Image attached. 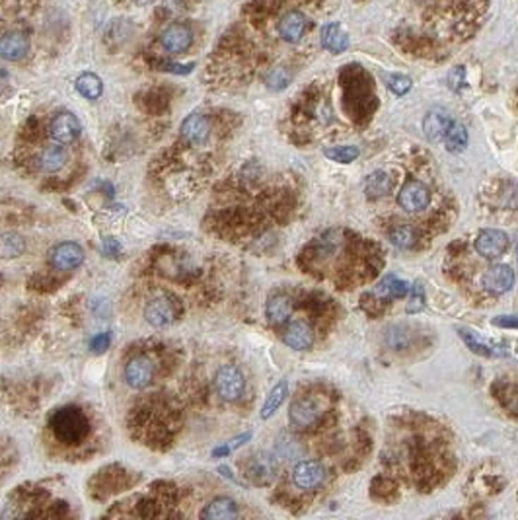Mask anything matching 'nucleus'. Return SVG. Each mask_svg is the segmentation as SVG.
<instances>
[{
  "mask_svg": "<svg viewBox=\"0 0 518 520\" xmlns=\"http://www.w3.org/2000/svg\"><path fill=\"white\" fill-rule=\"evenodd\" d=\"M302 263L314 275H325L339 289L366 283L382 265L380 248L347 230H330L308 248Z\"/></svg>",
  "mask_w": 518,
  "mask_h": 520,
  "instance_id": "1",
  "label": "nucleus"
},
{
  "mask_svg": "<svg viewBox=\"0 0 518 520\" xmlns=\"http://www.w3.org/2000/svg\"><path fill=\"white\" fill-rule=\"evenodd\" d=\"M429 429L423 427L421 431H409V439L397 440L392 448V468L405 476L417 488H433L435 483L442 481V466L448 460L445 456V447L440 433H437L429 442Z\"/></svg>",
  "mask_w": 518,
  "mask_h": 520,
  "instance_id": "2",
  "label": "nucleus"
},
{
  "mask_svg": "<svg viewBox=\"0 0 518 520\" xmlns=\"http://www.w3.org/2000/svg\"><path fill=\"white\" fill-rule=\"evenodd\" d=\"M53 437L63 445H78L88 437L90 421L80 407L66 406L57 409L49 419Z\"/></svg>",
  "mask_w": 518,
  "mask_h": 520,
  "instance_id": "3",
  "label": "nucleus"
},
{
  "mask_svg": "<svg viewBox=\"0 0 518 520\" xmlns=\"http://www.w3.org/2000/svg\"><path fill=\"white\" fill-rule=\"evenodd\" d=\"M330 407H332L330 396H316V394L300 396L292 401L291 423L299 429H312L322 423Z\"/></svg>",
  "mask_w": 518,
  "mask_h": 520,
  "instance_id": "4",
  "label": "nucleus"
},
{
  "mask_svg": "<svg viewBox=\"0 0 518 520\" xmlns=\"http://www.w3.org/2000/svg\"><path fill=\"white\" fill-rule=\"evenodd\" d=\"M430 199H433V193H430L429 186L421 179L415 178L407 179L404 187L399 189V193H397V205L404 211L411 212V214H417V212L429 209Z\"/></svg>",
  "mask_w": 518,
  "mask_h": 520,
  "instance_id": "5",
  "label": "nucleus"
},
{
  "mask_svg": "<svg viewBox=\"0 0 518 520\" xmlns=\"http://www.w3.org/2000/svg\"><path fill=\"white\" fill-rule=\"evenodd\" d=\"M327 470L318 460H302L292 470V483L304 491H314L324 485Z\"/></svg>",
  "mask_w": 518,
  "mask_h": 520,
  "instance_id": "6",
  "label": "nucleus"
},
{
  "mask_svg": "<svg viewBox=\"0 0 518 520\" xmlns=\"http://www.w3.org/2000/svg\"><path fill=\"white\" fill-rule=\"evenodd\" d=\"M215 388L219 392V396L227 401H236L240 399L246 388V380H243V374L240 373V368H236L232 365L222 366L217 370L215 376Z\"/></svg>",
  "mask_w": 518,
  "mask_h": 520,
  "instance_id": "7",
  "label": "nucleus"
},
{
  "mask_svg": "<svg viewBox=\"0 0 518 520\" xmlns=\"http://www.w3.org/2000/svg\"><path fill=\"white\" fill-rule=\"evenodd\" d=\"M154 363L148 357L131 358L125 366V382L133 390H145L152 384Z\"/></svg>",
  "mask_w": 518,
  "mask_h": 520,
  "instance_id": "8",
  "label": "nucleus"
},
{
  "mask_svg": "<svg viewBox=\"0 0 518 520\" xmlns=\"http://www.w3.org/2000/svg\"><path fill=\"white\" fill-rule=\"evenodd\" d=\"M283 341L296 351H306L316 343V332L306 320H294L284 327Z\"/></svg>",
  "mask_w": 518,
  "mask_h": 520,
  "instance_id": "9",
  "label": "nucleus"
},
{
  "mask_svg": "<svg viewBox=\"0 0 518 520\" xmlns=\"http://www.w3.org/2000/svg\"><path fill=\"white\" fill-rule=\"evenodd\" d=\"M507 248H509V236L502 230H493V228L481 230L476 238V252L487 260H495L502 255L507 252Z\"/></svg>",
  "mask_w": 518,
  "mask_h": 520,
  "instance_id": "10",
  "label": "nucleus"
},
{
  "mask_svg": "<svg viewBox=\"0 0 518 520\" xmlns=\"http://www.w3.org/2000/svg\"><path fill=\"white\" fill-rule=\"evenodd\" d=\"M49 133L59 145H71L80 135V121L76 119V115L61 111L53 117V121L49 125Z\"/></svg>",
  "mask_w": 518,
  "mask_h": 520,
  "instance_id": "11",
  "label": "nucleus"
},
{
  "mask_svg": "<svg viewBox=\"0 0 518 520\" xmlns=\"http://www.w3.org/2000/svg\"><path fill=\"white\" fill-rule=\"evenodd\" d=\"M51 263L59 271H73L84 263V250L76 242H61L51 252Z\"/></svg>",
  "mask_w": 518,
  "mask_h": 520,
  "instance_id": "12",
  "label": "nucleus"
},
{
  "mask_svg": "<svg viewBox=\"0 0 518 520\" xmlns=\"http://www.w3.org/2000/svg\"><path fill=\"white\" fill-rule=\"evenodd\" d=\"M145 318L146 322L154 325V327H166V325H170L174 322L176 310H174V304H171L166 294H156L146 304Z\"/></svg>",
  "mask_w": 518,
  "mask_h": 520,
  "instance_id": "13",
  "label": "nucleus"
},
{
  "mask_svg": "<svg viewBox=\"0 0 518 520\" xmlns=\"http://www.w3.org/2000/svg\"><path fill=\"white\" fill-rule=\"evenodd\" d=\"M160 43H162V47L168 51V53L178 55V53H183V51H187L191 47V43H193V32H191V28L186 24H171L170 28H166V32L162 33Z\"/></svg>",
  "mask_w": 518,
  "mask_h": 520,
  "instance_id": "14",
  "label": "nucleus"
},
{
  "mask_svg": "<svg viewBox=\"0 0 518 520\" xmlns=\"http://www.w3.org/2000/svg\"><path fill=\"white\" fill-rule=\"evenodd\" d=\"M181 137L193 147H203L211 137V123L201 114H191L181 123Z\"/></svg>",
  "mask_w": 518,
  "mask_h": 520,
  "instance_id": "15",
  "label": "nucleus"
},
{
  "mask_svg": "<svg viewBox=\"0 0 518 520\" xmlns=\"http://www.w3.org/2000/svg\"><path fill=\"white\" fill-rule=\"evenodd\" d=\"M246 476L251 478L255 483H269L273 480L277 471V460L271 454L259 452V454L251 456L248 464H246Z\"/></svg>",
  "mask_w": 518,
  "mask_h": 520,
  "instance_id": "16",
  "label": "nucleus"
},
{
  "mask_svg": "<svg viewBox=\"0 0 518 520\" xmlns=\"http://www.w3.org/2000/svg\"><path fill=\"white\" fill-rule=\"evenodd\" d=\"M30 51V40L24 32H8L0 37V57L6 61H20Z\"/></svg>",
  "mask_w": 518,
  "mask_h": 520,
  "instance_id": "17",
  "label": "nucleus"
},
{
  "mask_svg": "<svg viewBox=\"0 0 518 520\" xmlns=\"http://www.w3.org/2000/svg\"><path fill=\"white\" fill-rule=\"evenodd\" d=\"M514 283V273L509 265H502V263H497V265H491L483 273V286H486L489 293H507L510 286Z\"/></svg>",
  "mask_w": 518,
  "mask_h": 520,
  "instance_id": "18",
  "label": "nucleus"
},
{
  "mask_svg": "<svg viewBox=\"0 0 518 520\" xmlns=\"http://www.w3.org/2000/svg\"><path fill=\"white\" fill-rule=\"evenodd\" d=\"M452 117L448 111L445 109H430L427 117H425V121H423V131H425V135L429 138L430 143H438V140H445V135L448 127L452 125Z\"/></svg>",
  "mask_w": 518,
  "mask_h": 520,
  "instance_id": "19",
  "label": "nucleus"
},
{
  "mask_svg": "<svg viewBox=\"0 0 518 520\" xmlns=\"http://www.w3.org/2000/svg\"><path fill=\"white\" fill-rule=\"evenodd\" d=\"M292 310H294V302H292L291 296L284 293H277L267 301L265 314L273 325H283L291 320Z\"/></svg>",
  "mask_w": 518,
  "mask_h": 520,
  "instance_id": "20",
  "label": "nucleus"
},
{
  "mask_svg": "<svg viewBox=\"0 0 518 520\" xmlns=\"http://www.w3.org/2000/svg\"><path fill=\"white\" fill-rule=\"evenodd\" d=\"M308 28V20L304 14L300 12H289L287 16L281 18L279 22V33L284 41L289 43H296V41L302 40V35L306 32Z\"/></svg>",
  "mask_w": 518,
  "mask_h": 520,
  "instance_id": "21",
  "label": "nucleus"
},
{
  "mask_svg": "<svg viewBox=\"0 0 518 520\" xmlns=\"http://www.w3.org/2000/svg\"><path fill=\"white\" fill-rule=\"evenodd\" d=\"M203 519L207 520H228L238 516V504L230 497H217L205 507L201 512Z\"/></svg>",
  "mask_w": 518,
  "mask_h": 520,
  "instance_id": "22",
  "label": "nucleus"
},
{
  "mask_svg": "<svg viewBox=\"0 0 518 520\" xmlns=\"http://www.w3.org/2000/svg\"><path fill=\"white\" fill-rule=\"evenodd\" d=\"M409 293V285L404 283L402 279H397L394 275H388L382 279L380 283L374 289V296L380 302H390L394 298H402L405 294Z\"/></svg>",
  "mask_w": 518,
  "mask_h": 520,
  "instance_id": "23",
  "label": "nucleus"
},
{
  "mask_svg": "<svg viewBox=\"0 0 518 520\" xmlns=\"http://www.w3.org/2000/svg\"><path fill=\"white\" fill-rule=\"evenodd\" d=\"M322 45L325 49L332 51L335 55H339L349 47V35L343 32L339 24H325L322 28Z\"/></svg>",
  "mask_w": 518,
  "mask_h": 520,
  "instance_id": "24",
  "label": "nucleus"
},
{
  "mask_svg": "<svg viewBox=\"0 0 518 520\" xmlns=\"http://www.w3.org/2000/svg\"><path fill=\"white\" fill-rule=\"evenodd\" d=\"M390 242L399 248V250H409L413 246L417 244L419 240V234L417 230L411 226V224H405V222H399V224H392V228L388 230Z\"/></svg>",
  "mask_w": 518,
  "mask_h": 520,
  "instance_id": "25",
  "label": "nucleus"
},
{
  "mask_svg": "<svg viewBox=\"0 0 518 520\" xmlns=\"http://www.w3.org/2000/svg\"><path fill=\"white\" fill-rule=\"evenodd\" d=\"M394 186H396V179L388 176L386 171H374L366 179V193H368L371 199L384 197L394 189Z\"/></svg>",
  "mask_w": 518,
  "mask_h": 520,
  "instance_id": "26",
  "label": "nucleus"
},
{
  "mask_svg": "<svg viewBox=\"0 0 518 520\" xmlns=\"http://www.w3.org/2000/svg\"><path fill=\"white\" fill-rule=\"evenodd\" d=\"M495 396L509 413L518 417V384L499 382L495 386Z\"/></svg>",
  "mask_w": 518,
  "mask_h": 520,
  "instance_id": "27",
  "label": "nucleus"
},
{
  "mask_svg": "<svg viewBox=\"0 0 518 520\" xmlns=\"http://www.w3.org/2000/svg\"><path fill=\"white\" fill-rule=\"evenodd\" d=\"M76 90L86 99H97L102 96V92H104V84H102L97 74L84 73L76 78Z\"/></svg>",
  "mask_w": 518,
  "mask_h": 520,
  "instance_id": "28",
  "label": "nucleus"
},
{
  "mask_svg": "<svg viewBox=\"0 0 518 520\" xmlns=\"http://www.w3.org/2000/svg\"><path fill=\"white\" fill-rule=\"evenodd\" d=\"M445 145L450 152H462L468 147V131L458 121H452L445 135Z\"/></svg>",
  "mask_w": 518,
  "mask_h": 520,
  "instance_id": "29",
  "label": "nucleus"
},
{
  "mask_svg": "<svg viewBox=\"0 0 518 520\" xmlns=\"http://www.w3.org/2000/svg\"><path fill=\"white\" fill-rule=\"evenodd\" d=\"M287 394H289V386H287V382L277 384L275 388L269 392L267 399H265V404L261 407V419H269L271 415L275 413L277 409L283 406Z\"/></svg>",
  "mask_w": 518,
  "mask_h": 520,
  "instance_id": "30",
  "label": "nucleus"
},
{
  "mask_svg": "<svg viewBox=\"0 0 518 520\" xmlns=\"http://www.w3.org/2000/svg\"><path fill=\"white\" fill-rule=\"evenodd\" d=\"M41 170L43 171H59L66 162V152L63 147H51L45 148V152L41 155Z\"/></svg>",
  "mask_w": 518,
  "mask_h": 520,
  "instance_id": "31",
  "label": "nucleus"
},
{
  "mask_svg": "<svg viewBox=\"0 0 518 520\" xmlns=\"http://www.w3.org/2000/svg\"><path fill=\"white\" fill-rule=\"evenodd\" d=\"M24 248V240L18 234H4L0 238V258H18Z\"/></svg>",
  "mask_w": 518,
  "mask_h": 520,
  "instance_id": "32",
  "label": "nucleus"
},
{
  "mask_svg": "<svg viewBox=\"0 0 518 520\" xmlns=\"http://www.w3.org/2000/svg\"><path fill=\"white\" fill-rule=\"evenodd\" d=\"M325 156L333 162L349 164L359 158V148L356 147H332L325 148Z\"/></svg>",
  "mask_w": 518,
  "mask_h": 520,
  "instance_id": "33",
  "label": "nucleus"
},
{
  "mask_svg": "<svg viewBox=\"0 0 518 520\" xmlns=\"http://www.w3.org/2000/svg\"><path fill=\"white\" fill-rule=\"evenodd\" d=\"M386 84H388V88L392 90L396 96H405L413 86L411 78L405 76V74H390L388 78H386Z\"/></svg>",
  "mask_w": 518,
  "mask_h": 520,
  "instance_id": "34",
  "label": "nucleus"
},
{
  "mask_svg": "<svg viewBox=\"0 0 518 520\" xmlns=\"http://www.w3.org/2000/svg\"><path fill=\"white\" fill-rule=\"evenodd\" d=\"M462 337H464V341L468 343V347H470V349L476 351V353H479V355H486V357H493V355H502V351H495V347H491V345H486V343H481L474 334H468V332H462Z\"/></svg>",
  "mask_w": 518,
  "mask_h": 520,
  "instance_id": "35",
  "label": "nucleus"
},
{
  "mask_svg": "<svg viewBox=\"0 0 518 520\" xmlns=\"http://www.w3.org/2000/svg\"><path fill=\"white\" fill-rule=\"evenodd\" d=\"M425 308V291H423L421 283H415L409 291V304H407V312L409 314H417Z\"/></svg>",
  "mask_w": 518,
  "mask_h": 520,
  "instance_id": "36",
  "label": "nucleus"
},
{
  "mask_svg": "<svg viewBox=\"0 0 518 520\" xmlns=\"http://www.w3.org/2000/svg\"><path fill=\"white\" fill-rule=\"evenodd\" d=\"M291 84V74L287 73L284 68H275V71H271L267 76V86L271 90H284L287 86Z\"/></svg>",
  "mask_w": 518,
  "mask_h": 520,
  "instance_id": "37",
  "label": "nucleus"
},
{
  "mask_svg": "<svg viewBox=\"0 0 518 520\" xmlns=\"http://www.w3.org/2000/svg\"><path fill=\"white\" fill-rule=\"evenodd\" d=\"M251 439V433H243V435H240V437H236V439H232L228 445H224V447H219V448H215L212 450V456L215 458H220V456H228L230 452H234L236 448H240L243 447L248 440Z\"/></svg>",
  "mask_w": 518,
  "mask_h": 520,
  "instance_id": "38",
  "label": "nucleus"
},
{
  "mask_svg": "<svg viewBox=\"0 0 518 520\" xmlns=\"http://www.w3.org/2000/svg\"><path fill=\"white\" fill-rule=\"evenodd\" d=\"M109 343H112V334H109V332H102V334H97L92 337L90 349L96 351V353H104V351L109 347Z\"/></svg>",
  "mask_w": 518,
  "mask_h": 520,
  "instance_id": "39",
  "label": "nucleus"
},
{
  "mask_svg": "<svg viewBox=\"0 0 518 520\" xmlns=\"http://www.w3.org/2000/svg\"><path fill=\"white\" fill-rule=\"evenodd\" d=\"M102 250H104V253L106 255H109V258H115L117 253L121 252V246H119V242L115 240V238H104V242H102Z\"/></svg>",
  "mask_w": 518,
  "mask_h": 520,
  "instance_id": "40",
  "label": "nucleus"
},
{
  "mask_svg": "<svg viewBox=\"0 0 518 520\" xmlns=\"http://www.w3.org/2000/svg\"><path fill=\"white\" fill-rule=\"evenodd\" d=\"M464 66H458V68H454L452 73H450V78H448V82H450V88L452 90H460L464 84H466V80H464Z\"/></svg>",
  "mask_w": 518,
  "mask_h": 520,
  "instance_id": "41",
  "label": "nucleus"
},
{
  "mask_svg": "<svg viewBox=\"0 0 518 520\" xmlns=\"http://www.w3.org/2000/svg\"><path fill=\"white\" fill-rule=\"evenodd\" d=\"M493 324L499 327H518V316H499L495 318Z\"/></svg>",
  "mask_w": 518,
  "mask_h": 520,
  "instance_id": "42",
  "label": "nucleus"
},
{
  "mask_svg": "<svg viewBox=\"0 0 518 520\" xmlns=\"http://www.w3.org/2000/svg\"><path fill=\"white\" fill-rule=\"evenodd\" d=\"M150 2H154V0H135V4H138V6H146Z\"/></svg>",
  "mask_w": 518,
  "mask_h": 520,
  "instance_id": "43",
  "label": "nucleus"
},
{
  "mask_svg": "<svg viewBox=\"0 0 518 520\" xmlns=\"http://www.w3.org/2000/svg\"><path fill=\"white\" fill-rule=\"evenodd\" d=\"M517 260H518V246H517Z\"/></svg>",
  "mask_w": 518,
  "mask_h": 520,
  "instance_id": "44",
  "label": "nucleus"
}]
</instances>
